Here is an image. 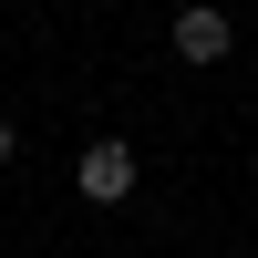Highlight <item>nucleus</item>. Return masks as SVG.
<instances>
[{
  "mask_svg": "<svg viewBox=\"0 0 258 258\" xmlns=\"http://www.w3.org/2000/svg\"><path fill=\"white\" fill-rule=\"evenodd\" d=\"M135 176H145V165H135V145H124V135H93V145L73 155V186H83L93 207H124V197H135Z\"/></svg>",
  "mask_w": 258,
  "mask_h": 258,
  "instance_id": "obj_1",
  "label": "nucleus"
},
{
  "mask_svg": "<svg viewBox=\"0 0 258 258\" xmlns=\"http://www.w3.org/2000/svg\"><path fill=\"white\" fill-rule=\"evenodd\" d=\"M227 52H238V21H227L217 0H186V11H176V62L207 73V62H227Z\"/></svg>",
  "mask_w": 258,
  "mask_h": 258,
  "instance_id": "obj_2",
  "label": "nucleus"
},
{
  "mask_svg": "<svg viewBox=\"0 0 258 258\" xmlns=\"http://www.w3.org/2000/svg\"><path fill=\"white\" fill-rule=\"evenodd\" d=\"M11 155H21V135H11V124H0V165H11Z\"/></svg>",
  "mask_w": 258,
  "mask_h": 258,
  "instance_id": "obj_3",
  "label": "nucleus"
}]
</instances>
